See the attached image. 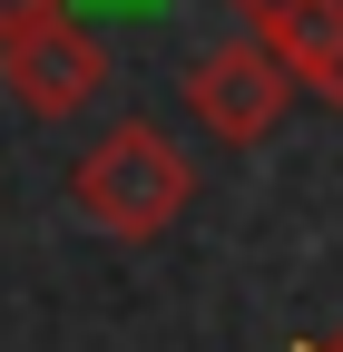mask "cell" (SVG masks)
Listing matches in <instances>:
<instances>
[{
	"instance_id": "cell-1",
	"label": "cell",
	"mask_w": 343,
	"mask_h": 352,
	"mask_svg": "<svg viewBox=\"0 0 343 352\" xmlns=\"http://www.w3.org/2000/svg\"><path fill=\"white\" fill-rule=\"evenodd\" d=\"M69 196H79V215H89L98 235H118V245H157V235L187 215L196 166H187V147L167 138V127L118 118L108 138L69 166Z\"/></svg>"
},
{
	"instance_id": "cell-2",
	"label": "cell",
	"mask_w": 343,
	"mask_h": 352,
	"mask_svg": "<svg viewBox=\"0 0 343 352\" xmlns=\"http://www.w3.org/2000/svg\"><path fill=\"white\" fill-rule=\"evenodd\" d=\"M177 98H187V118H196L216 147H265L275 127H284V108H294V69L245 30V39H226V50L187 59Z\"/></svg>"
},
{
	"instance_id": "cell-3",
	"label": "cell",
	"mask_w": 343,
	"mask_h": 352,
	"mask_svg": "<svg viewBox=\"0 0 343 352\" xmlns=\"http://www.w3.org/2000/svg\"><path fill=\"white\" fill-rule=\"evenodd\" d=\"M0 88L20 98V118H79L108 88V39L79 10H50V20L0 39Z\"/></svg>"
},
{
	"instance_id": "cell-4",
	"label": "cell",
	"mask_w": 343,
	"mask_h": 352,
	"mask_svg": "<svg viewBox=\"0 0 343 352\" xmlns=\"http://www.w3.org/2000/svg\"><path fill=\"white\" fill-rule=\"evenodd\" d=\"M50 10H69V0H0V39L30 30V20H50Z\"/></svg>"
},
{
	"instance_id": "cell-5",
	"label": "cell",
	"mask_w": 343,
	"mask_h": 352,
	"mask_svg": "<svg viewBox=\"0 0 343 352\" xmlns=\"http://www.w3.org/2000/svg\"><path fill=\"white\" fill-rule=\"evenodd\" d=\"M294 352H343V323H333V333H314V342H294Z\"/></svg>"
}]
</instances>
